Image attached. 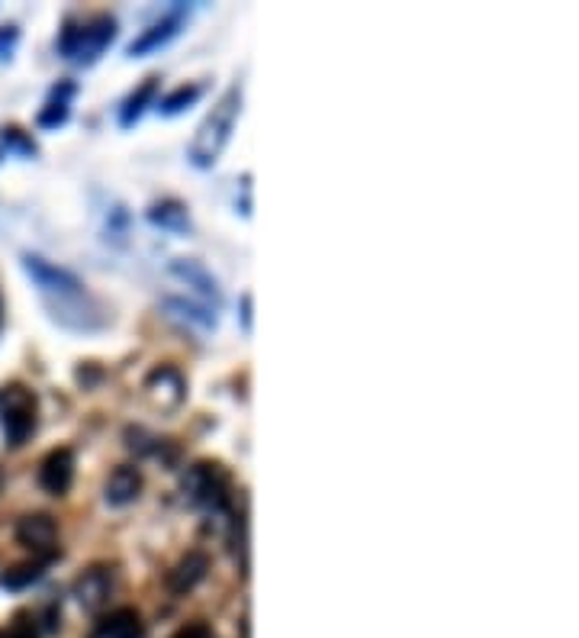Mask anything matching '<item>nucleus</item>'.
I'll use <instances>...</instances> for the list:
<instances>
[{
    "label": "nucleus",
    "instance_id": "1",
    "mask_svg": "<svg viewBox=\"0 0 579 638\" xmlns=\"http://www.w3.org/2000/svg\"><path fill=\"white\" fill-rule=\"evenodd\" d=\"M242 100H245L242 85H232L212 104V110L204 117V123L197 127L190 145H187V159L194 169H212L219 162V155L226 152L229 139L236 132V123L242 117Z\"/></svg>",
    "mask_w": 579,
    "mask_h": 638
},
{
    "label": "nucleus",
    "instance_id": "2",
    "mask_svg": "<svg viewBox=\"0 0 579 638\" xmlns=\"http://www.w3.org/2000/svg\"><path fill=\"white\" fill-rule=\"evenodd\" d=\"M117 33H120V23L110 13L68 17L58 30L55 52L72 65H94L117 40Z\"/></svg>",
    "mask_w": 579,
    "mask_h": 638
},
{
    "label": "nucleus",
    "instance_id": "3",
    "mask_svg": "<svg viewBox=\"0 0 579 638\" xmlns=\"http://www.w3.org/2000/svg\"><path fill=\"white\" fill-rule=\"evenodd\" d=\"M181 494L194 510H204L209 516H222L236 522L232 507V477L219 462H197L184 471L181 477Z\"/></svg>",
    "mask_w": 579,
    "mask_h": 638
},
{
    "label": "nucleus",
    "instance_id": "4",
    "mask_svg": "<svg viewBox=\"0 0 579 638\" xmlns=\"http://www.w3.org/2000/svg\"><path fill=\"white\" fill-rule=\"evenodd\" d=\"M40 425V397L23 381L0 387V432L7 448H23Z\"/></svg>",
    "mask_w": 579,
    "mask_h": 638
},
{
    "label": "nucleus",
    "instance_id": "5",
    "mask_svg": "<svg viewBox=\"0 0 579 638\" xmlns=\"http://www.w3.org/2000/svg\"><path fill=\"white\" fill-rule=\"evenodd\" d=\"M23 268H26V274L33 278V284L42 291V300H45V303L72 300L87 294L84 281L75 274V271H68V268H62V264H52V261H45L42 256L26 252V256H23Z\"/></svg>",
    "mask_w": 579,
    "mask_h": 638
},
{
    "label": "nucleus",
    "instance_id": "6",
    "mask_svg": "<svg viewBox=\"0 0 579 638\" xmlns=\"http://www.w3.org/2000/svg\"><path fill=\"white\" fill-rule=\"evenodd\" d=\"M17 542L23 549H30L33 558H42V561H58L62 558V549H58V526L48 512H30L17 522Z\"/></svg>",
    "mask_w": 579,
    "mask_h": 638
},
{
    "label": "nucleus",
    "instance_id": "7",
    "mask_svg": "<svg viewBox=\"0 0 579 638\" xmlns=\"http://www.w3.org/2000/svg\"><path fill=\"white\" fill-rule=\"evenodd\" d=\"M142 390H145L149 403H152L155 410H162V413H174V410L187 400V381H184V375H181L177 368H171V365H159V368L145 378Z\"/></svg>",
    "mask_w": 579,
    "mask_h": 638
},
{
    "label": "nucleus",
    "instance_id": "8",
    "mask_svg": "<svg viewBox=\"0 0 579 638\" xmlns=\"http://www.w3.org/2000/svg\"><path fill=\"white\" fill-rule=\"evenodd\" d=\"M75 471H78V458H75V448H52L45 458L40 462V487L48 497H65L75 484Z\"/></svg>",
    "mask_w": 579,
    "mask_h": 638
},
{
    "label": "nucleus",
    "instance_id": "9",
    "mask_svg": "<svg viewBox=\"0 0 579 638\" xmlns=\"http://www.w3.org/2000/svg\"><path fill=\"white\" fill-rule=\"evenodd\" d=\"M117 591V574L110 564H90L75 581V596L87 613H100Z\"/></svg>",
    "mask_w": 579,
    "mask_h": 638
},
{
    "label": "nucleus",
    "instance_id": "10",
    "mask_svg": "<svg viewBox=\"0 0 579 638\" xmlns=\"http://www.w3.org/2000/svg\"><path fill=\"white\" fill-rule=\"evenodd\" d=\"M181 30H184V7L177 3V7H171L162 20H155L149 30H142V36L139 40H132L129 43V55L132 58H139V55H149V52H159V48H165L171 40H177L181 36Z\"/></svg>",
    "mask_w": 579,
    "mask_h": 638
},
{
    "label": "nucleus",
    "instance_id": "11",
    "mask_svg": "<svg viewBox=\"0 0 579 638\" xmlns=\"http://www.w3.org/2000/svg\"><path fill=\"white\" fill-rule=\"evenodd\" d=\"M209 574V554L200 552V549H194V552H187L171 571L165 574V587L167 594L174 596H184L190 594L200 581H207Z\"/></svg>",
    "mask_w": 579,
    "mask_h": 638
},
{
    "label": "nucleus",
    "instance_id": "12",
    "mask_svg": "<svg viewBox=\"0 0 579 638\" xmlns=\"http://www.w3.org/2000/svg\"><path fill=\"white\" fill-rule=\"evenodd\" d=\"M171 274H174V278H181L187 288H194V291H197L204 300H209L212 306H219V303H222V291H219L216 278L209 274L207 268H204L197 258H174V261H171Z\"/></svg>",
    "mask_w": 579,
    "mask_h": 638
},
{
    "label": "nucleus",
    "instance_id": "13",
    "mask_svg": "<svg viewBox=\"0 0 579 638\" xmlns=\"http://www.w3.org/2000/svg\"><path fill=\"white\" fill-rule=\"evenodd\" d=\"M142 497V471L135 465H120L113 468V474L107 477V487H103V500L117 510H123L129 504H135Z\"/></svg>",
    "mask_w": 579,
    "mask_h": 638
},
{
    "label": "nucleus",
    "instance_id": "14",
    "mask_svg": "<svg viewBox=\"0 0 579 638\" xmlns=\"http://www.w3.org/2000/svg\"><path fill=\"white\" fill-rule=\"evenodd\" d=\"M87 638H145V626H142V616L139 609L132 606H120L113 613H107Z\"/></svg>",
    "mask_w": 579,
    "mask_h": 638
},
{
    "label": "nucleus",
    "instance_id": "15",
    "mask_svg": "<svg viewBox=\"0 0 579 638\" xmlns=\"http://www.w3.org/2000/svg\"><path fill=\"white\" fill-rule=\"evenodd\" d=\"M78 94V85H72V82H62V85L52 87V94H48V104H45V110L40 113V127L42 129H58L68 123V117H72V97Z\"/></svg>",
    "mask_w": 579,
    "mask_h": 638
},
{
    "label": "nucleus",
    "instance_id": "16",
    "mask_svg": "<svg viewBox=\"0 0 579 638\" xmlns=\"http://www.w3.org/2000/svg\"><path fill=\"white\" fill-rule=\"evenodd\" d=\"M155 94H159V75L145 78L142 85L125 97L123 107H120V127L123 129L135 127V123L142 120V113L155 104Z\"/></svg>",
    "mask_w": 579,
    "mask_h": 638
},
{
    "label": "nucleus",
    "instance_id": "17",
    "mask_svg": "<svg viewBox=\"0 0 579 638\" xmlns=\"http://www.w3.org/2000/svg\"><path fill=\"white\" fill-rule=\"evenodd\" d=\"M149 223L159 226V229H167V233H187L190 229V213L181 201H159L149 210Z\"/></svg>",
    "mask_w": 579,
    "mask_h": 638
},
{
    "label": "nucleus",
    "instance_id": "18",
    "mask_svg": "<svg viewBox=\"0 0 579 638\" xmlns=\"http://www.w3.org/2000/svg\"><path fill=\"white\" fill-rule=\"evenodd\" d=\"M45 571H48V561H42V558L13 564L10 571L0 574V587H7V591H26V587H33L36 581L45 577Z\"/></svg>",
    "mask_w": 579,
    "mask_h": 638
},
{
    "label": "nucleus",
    "instance_id": "19",
    "mask_svg": "<svg viewBox=\"0 0 579 638\" xmlns=\"http://www.w3.org/2000/svg\"><path fill=\"white\" fill-rule=\"evenodd\" d=\"M200 97H204V85H181L162 97L159 110H162V117H177V113L190 110Z\"/></svg>",
    "mask_w": 579,
    "mask_h": 638
},
{
    "label": "nucleus",
    "instance_id": "20",
    "mask_svg": "<svg viewBox=\"0 0 579 638\" xmlns=\"http://www.w3.org/2000/svg\"><path fill=\"white\" fill-rule=\"evenodd\" d=\"M165 306L174 310L181 320H190V323L200 326V329H216V313H212L209 306H197V303H187V300L181 298H167Z\"/></svg>",
    "mask_w": 579,
    "mask_h": 638
},
{
    "label": "nucleus",
    "instance_id": "21",
    "mask_svg": "<svg viewBox=\"0 0 579 638\" xmlns=\"http://www.w3.org/2000/svg\"><path fill=\"white\" fill-rule=\"evenodd\" d=\"M0 638H40V623H36V616L33 613H17L13 616V623H10V629L3 632Z\"/></svg>",
    "mask_w": 579,
    "mask_h": 638
},
{
    "label": "nucleus",
    "instance_id": "22",
    "mask_svg": "<svg viewBox=\"0 0 579 638\" xmlns=\"http://www.w3.org/2000/svg\"><path fill=\"white\" fill-rule=\"evenodd\" d=\"M3 145H7L10 152H20V155H36V142L17 127L3 129Z\"/></svg>",
    "mask_w": 579,
    "mask_h": 638
},
{
    "label": "nucleus",
    "instance_id": "23",
    "mask_svg": "<svg viewBox=\"0 0 579 638\" xmlns=\"http://www.w3.org/2000/svg\"><path fill=\"white\" fill-rule=\"evenodd\" d=\"M171 638H212V629H209L207 623H190V626L177 629Z\"/></svg>",
    "mask_w": 579,
    "mask_h": 638
},
{
    "label": "nucleus",
    "instance_id": "24",
    "mask_svg": "<svg viewBox=\"0 0 579 638\" xmlns=\"http://www.w3.org/2000/svg\"><path fill=\"white\" fill-rule=\"evenodd\" d=\"M13 43H17V30H13V26H3V30H0V58H7V52L13 48Z\"/></svg>",
    "mask_w": 579,
    "mask_h": 638
},
{
    "label": "nucleus",
    "instance_id": "25",
    "mask_svg": "<svg viewBox=\"0 0 579 638\" xmlns=\"http://www.w3.org/2000/svg\"><path fill=\"white\" fill-rule=\"evenodd\" d=\"M242 326L251 333V294H242Z\"/></svg>",
    "mask_w": 579,
    "mask_h": 638
},
{
    "label": "nucleus",
    "instance_id": "26",
    "mask_svg": "<svg viewBox=\"0 0 579 638\" xmlns=\"http://www.w3.org/2000/svg\"><path fill=\"white\" fill-rule=\"evenodd\" d=\"M0 326H3V300H0Z\"/></svg>",
    "mask_w": 579,
    "mask_h": 638
},
{
    "label": "nucleus",
    "instance_id": "27",
    "mask_svg": "<svg viewBox=\"0 0 579 638\" xmlns=\"http://www.w3.org/2000/svg\"><path fill=\"white\" fill-rule=\"evenodd\" d=\"M0 484H3V477H0Z\"/></svg>",
    "mask_w": 579,
    "mask_h": 638
}]
</instances>
